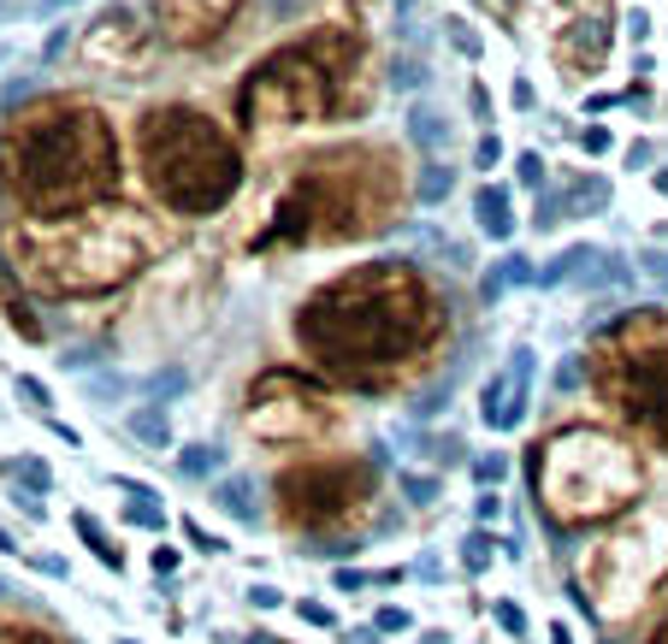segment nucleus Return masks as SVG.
I'll return each instance as SVG.
<instances>
[{
    "label": "nucleus",
    "instance_id": "nucleus-30",
    "mask_svg": "<svg viewBox=\"0 0 668 644\" xmlns=\"http://www.w3.org/2000/svg\"><path fill=\"white\" fill-rule=\"evenodd\" d=\"M367 585H373V574H367V567H338V574H331V592H343V597L367 592Z\"/></svg>",
    "mask_w": 668,
    "mask_h": 644
},
{
    "label": "nucleus",
    "instance_id": "nucleus-43",
    "mask_svg": "<svg viewBox=\"0 0 668 644\" xmlns=\"http://www.w3.org/2000/svg\"><path fill=\"white\" fill-rule=\"evenodd\" d=\"M550 644H574V627L569 621H550Z\"/></svg>",
    "mask_w": 668,
    "mask_h": 644
},
{
    "label": "nucleus",
    "instance_id": "nucleus-39",
    "mask_svg": "<svg viewBox=\"0 0 668 644\" xmlns=\"http://www.w3.org/2000/svg\"><path fill=\"white\" fill-rule=\"evenodd\" d=\"M509 101H515L520 113H527V107H532V101H539V95H532V83H527V78H515V90H509Z\"/></svg>",
    "mask_w": 668,
    "mask_h": 644
},
{
    "label": "nucleus",
    "instance_id": "nucleus-12",
    "mask_svg": "<svg viewBox=\"0 0 668 644\" xmlns=\"http://www.w3.org/2000/svg\"><path fill=\"white\" fill-rule=\"evenodd\" d=\"M409 142H414V149L426 154V160H438L444 142H449V125H444L432 107H414V113H409Z\"/></svg>",
    "mask_w": 668,
    "mask_h": 644
},
{
    "label": "nucleus",
    "instance_id": "nucleus-48",
    "mask_svg": "<svg viewBox=\"0 0 668 644\" xmlns=\"http://www.w3.org/2000/svg\"><path fill=\"white\" fill-rule=\"evenodd\" d=\"M119 644H137V639H119Z\"/></svg>",
    "mask_w": 668,
    "mask_h": 644
},
{
    "label": "nucleus",
    "instance_id": "nucleus-3",
    "mask_svg": "<svg viewBox=\"0 0 668 644\" xmlns=\"http://www.w3.org/2000/svg\"><path fill=\"white\" fill-rule=\"evenodd\" d=\"M142 160L154 189L184 213H213L243 178L237 149L196 107H154L142 125Z\"/></svg>",
    "mask_w": 668,
    "mask_h": 644
},
{
    "label": "nucleus",
    "instance_id": "nucleus-15",
    "mask_svg": "<svg viewBox=\"0 0 668 644\" xmlns=\"http://www.w3.org/2000/svg\"><path fill=\"white\" fill-rule=\"evenodd\" d=\"M178 473H184V479H208V473L220 479V473H225L220 444H184V449H178Z\"/></svg>",
    "mask_w": 668,
    "mask_h": 644
},
{
    "label": "nucleus",
    "instance_id": "nucleus-24",
    "mask_svg": "<svg viewBox=\"0 0 668 644\" xmlns=\"http://www.w3.org/2000/svg\"><path fill=\"white\" fill-rule=\"evenodd\" d=\"M491 621H497L509 639H527V609H520L515 597H497V604H491Z\"/></svg>",
    "mask_w": 668,
    "mask_h": 644
},
{
    "label": "nucleus",
    "instance_id": "nucleus-27",
    "mask_svg": "<svg viewBox=\"0 0 668 644\" xmlns=\"http://www.w3.org/2000/svg\"><path fill=\"white\" fill-rule=\"evenodd\" d=\"M473 166L479 172H497L503 166V137H491V130H485V137L473 142Z\"/></svg>",
    "mask_w": 668,
    "mask_h": 644
},
{
    "label": "nucleus",
    "instance_id": "nucleus-2",
    "mask_svg": "<svg viewBox=\"0 0 668 644\" xmlns=\"http://www.w3.org/2000/svg\"><path fill=\"white\" fill-rule=\"evenodd\" d=\"M586 378L621 426L668 456V307L609 319L586 355Z\"/></svg>",
    "mask_w": 668,
    "mask_h": 644
},
{
    "label": "nucleus",
    "instance_id": "nucleus-16",
    "mask_svg": "<svg viewBox=\"0 0 668 644\" xmlns=\"http://www.w3.org/2000/svg\"><path fill=\"white\" fill-rule=\"evenodd\" d=\"M0 479H24L36 496L54 491V473H48V461H42V456H7V461H0Z\"/></svg>",
    "mask_w": 668,
    "mask_h": 644
},
{
    "label": "nucleus",
    "instance_id": "nucleus-17",
    "mask_svg": "<svg viewBox=\"0 0 668 644\" xmlns=\"http://www.w3.org/2000/svg\"><path fill=\"white\" fill-rule=\"evenodd\" d=\"M119 520L142 526V532H166V503H160V496H125Z\"/></svg>",
    "mask_w": 668,
    "mask_h": 644
},
{
    "label": "nucleus",
    "instance_id": "nucleus-13",
    "mask_svg": "<svg viewBox=\"0 0 668 644\" xmlns=\"http://www.w3.org/2000/svg\"><path fill=\"white\" fill-rule=\"evenodd\" d=\"M71 526H78V532H83V545L95 550V562H101V567H119V574H125V550L113 545L107 532H101V520L90 515V508H71Z\"/></svg>",
    "mask_w": 668,
    "mask_h": 644
},
{
    "label": "nucleus",
    "instance_id": "nucleus-8",
    "mask_svg": "<svg viewBox=\"0 0 668 644\" xmlns=\"http://www.w3.org/2000/svg\"><path fill=\"white\" fill-rule=\"evenodd\" d=\"M473 225L485 231L491 243H509L515 237V201L503 184H479L473 189Z\"/></svg>",
    "mask_w": 668,
    "mask_h": 644
},
{
    "label": "nucleus",
    "instance_id": "nucleus-10",
    "mask_svg": "<svg viewBox=\"0 0 668 644\" xmlns=\"http://www.w3.org/2000/svg\"><path fill=\"white\" fill-rule=\"evenodd\" d=\"M125 432L137 437V444H149L154 456H166V449H172V414H166V402H137L125 414Z\"/></svg>",
    "mask_w": 668,
    "mask_h": 644
},
{
    "label": "nucleus",
    "instance_id": "nucleus-47",
    "mask_svg": "<svg viewBox=\"0 0 668 644\" xmlns=\"http://www.w3.org/2000/svg\"><path fill=\"white\" fill-rule=\"evenodd\" d=\"M350 644H379V639H373V633H350Z\"/></svg>",
    "mask_w": 668,
    "mask_h": 644
},
{
    "label": "nucleus",
    "instance_id": "nucleus-20",
    "mask_svg": "<svg viewBox=\"0 0 668 644\" xmlns=\"http://www.w3.org/2000/svg\"><path fill=\"white\" fill-rule=\"evenodd\" d=\"M473 479H479V491H503V479H509V456H503V449L473 456Z\"/></svg>",
    "mask_w": 668,
    "mask_h": 644
},
{
    "label": "nucleus",
    "instance_id": "nucleus-32",
    "mask_svg": "<svg viewBox=\"0 0 668 644\" xmlns=\"http://www.w3.org/2000/svg\"><path fill=\"white\" fill-rule=\"evenodd\" d=\"M579 149H586V154H609V149H616L609 125H586V130H579Z\"/></svg>",
    "mask_w": 668,
    "mask_h": 644
},
{
    "label": "nucleus",
    "instance_id": "nucleus-35",
    "mask_svg": "<svg viewBox=\"0 0 668 644\" xmlns=\"http://www.w3.org/2000/svg\"><path fill=\"white\" fill-rule=\"evenodd\" d=\"M113 491H119V496H160L149 479H130V473H113Z\"/></svg>",
    "mask_w": 668,
    "mask_h": 644
},
{
    "label": "nucleus",
    "instance_id": "nucleus-25",
    "mask_svg": "<svg viewBox=\"0 0 668 644\" xmlns=\"http://www.w3.org/2000/svg\"><path fill=\"white\" fill-rule=\"evenodd\" d=\"M373 633H414V609L409 604H385L373 614Z\"/></svg>",
    "mask_w": 668,
    "mask_h": 644
},
{
    "label": "nucleus",
    "instance_id": "nucleus-37",
    "mask_svg": "<svg viewBox=\"0 0 668 644\" xmlns=\"http://www.w3.org/2000/svg\"><path fill=\"white\" fill-rule=\"evenodd\" d=\"M154 574H160V579L178 574V550H172V545H160V550H154Z\"/></svg>",
    "mask_w": 668,
    "mask_h": 644
},
{
    "label": "nucleus",
    "instance_id": "nucleus-41",
    "mask_svg": "<svg viewBox=\"0 0 668 644\" xmlns=\"http://www.w3.org/2000/svg\"><path fill=\"white\" fill-rule=\"evenodd\" d=\"M651 154H657L651 142H633V149H628V166H633V172H638V166H651Z\"/></svg>",
    "mask_w": 668,
    "mask_h": 644
},
{
    "label": "nucleus",
    "instance_id": "nucleus-18",
    "mask_svg": "<svg viewBox=\"0 0 668 644\" xmlns=\"http://www.w3.org/2000/svg\"><path fill=\"white\" fill-rule=\"evenodd\" d=\"M397 491H402V503H409V508H432V503H438V473H414V467H402V473H397Z\"/></svg>",
    "mask_w": 668,
    "mask_h": 644
},
{
    "label": "nucleus",
    "instance_id": "nucleus-28",
    "mask_svg": "<svg viewBox=\"0 0 668 644\" xmlns=\"http://www.w3.org/2000/svg\"><path fill=\"white\" fill-rule=\"evenodd\" d=\"M515 178L527 184V189H544V154H515Z\"/></svg>",
    "mask_w": 668,
    "mask_h": 644
},
{
    "label": "nucleus",
    "instance_id": "nucleus-38",
    "mask_svg": "<svg viewBox=\"0 0 668 644\" xmlns=\"http://www.w3.org/2000/svg\"><path fill=\"white\" fill-rule=\"evenodd\" d=\"M48 432H54V437H60V444H71V449H78V444H83V437H78V426H66V420H54V414H48Z\"/></svg>",
    "mask_w": 668,
    "mask_h": 644
},
{
    "label": "nucleus",
    "instance_id": "nucleus-22",
    "mask_svg": "<svg viewBox=\"0 0 668 644\" xmlns=\"http://www.w3.org/2000/svg\"><path fill=\"white\" fill-rule=\"evenodd\" d=\"M178 532L190 538V550H196V555H225V538H220V532H208V526H201L196 515H184V520H178Z\"/></svg>",
    "mask_w": 668,
    "mask_h": 644
},
{
    "label": "nucleus",
    "instance_id": "nucleus-34",
    "mask_svg": "<svg viewBox=\"0 0 668 644\" xmlns=\"http://www.w3.org/2000/svg\"><path fill=\"white\" fill-rule=\"evenodd\" d=\"M473 515H479V526H491V520L503 515V491H479L473 496Z\"/></svg>",
    "mask_w": 668,
    "mask_h": 644
},
{
    "label": "nucleus",
    "instance_id": "nucleus-19",
    "mask_svg": "<svg viewBox=\"0 0 668 644\" xmlns=\"http://www.w3.org/2000/svg\"><path fill=\"white\" fill-rule=\"evenodd\" d=\"M456 189V172L444 166V160H426V172H420V184H414V196L426 201V208H438V201Z\"/></svg>",
    "mask_w": 668,
    "mask_h": 644
},
{
    "label": "nucleus",
    "instance_id": "nucleus-31",
    "mask_svg": "<svg viewBox=\"0 0 668 644\" xmlns=\"http://www.w3.org/2000/svg\"><path fill=\"white\" fill-rule=\"evenodd\" d=\"M461 456H468V444H461V437H456V432H449V437L438 432V437H432V461H438V467H444V461H449V467H456Z\"/></svg>",
    "mask_w": 668,
    "mask_h": 644
},
{
    "label": "nucleus",
    "instance_id": "nucleus-46",
    "mask_svg": "<svg viewBox=\"0 0 668 644\" xmlns=\"http://www.w3.org/2000/svg\"><path fill=\"white\" fill-rule=\"evenodd\" d=\"M645 644H668V621H663V627H657V633H651Z\"/></svg>",
    "mask_w": 668,
    "mask_h": 644
},
{
    "label": "nucleus",
    "instance_id": "nucleus-40",
    "mask_svg": "<svg viewBox=\"0 0 668 644\" xmlns=\"http://www.w3.org/2000/svg\"><path fill=\"white\" fill-rule=\"evenodd\" d=\"M628 36H633V42L651 36V19H645V12H628Z\"/></svg>",
    "mask_w": 668,
    "mask_h": 644
},
{
    "label": "nucleus",
    "instance_id": "nucleus-29",
    "mask_svg": "<svg viewBox=\"0 0 668 644\" xmlns=\"http://www.w3.org/2000/svg\"><path fill=\"white\" fill-rule=\"evenodd\" d=\"M296 614H302L308 627H338V609L319 604V597H296Z\"/></svg>",
    "mask_w": 668,
    "mask_h": 644
},
{
    "label": "nucleus",
    "instance_id": "nucleus-23",
    "mask_svg": "<svg viewBox=\"0 0 668 644\" xmlns=\"http://www.w3.org/2000/svg\"><path fill=\"white\" fill-rule=\"evenodd\" d=\"M444 36H449V48H456L461 60H479V54H485V42L473 36V24H468V19H449V24H444Z\"/></svg>",
    "mask_w": 668,
    "mask_h": 644
},
{
    "label": "nucleus",
    "instance_id": "nucleus-33",
    "mask_svg": "<svg viewBox=\"0 0 668 644\" xmlns=\"http://www.w3.org/2000/svg\"><path fill=\"white\" fill-rule=\"evenodd\" d=\"M243 597H249V609H279L284 604V592H279V585H267V579H255Z\"/></svg>",
    "mask_w": 668,
    "mask_h": 644
},
{
    "label": "nucleus",
    "instance_id": "nucleus-14",
    "mask_svg": "<svg viewBox=\"0 0 668 644\" xmlns=\"http://www.w3.org/2000/svg\"><path fill=\"white\" fill-rule=\"evenodd\" d=\"M497 545H503V538L497 532H491V526H473V532L468 538H461V567H468V574H485V567L491 562H497Z\"/></svg>",
    "mask_w": 668,
    "mask_h": 644
},
{
    "label": "nucleus",
    "instance_id": "nucleus-4",
    "mask_svg": "<svg viewBox=\"0 0 668 644\" xmlns=\"http://www.w3.org/2000/svg\"><path fill=\"white\" fill-rule=\"evenodd\" d=\"M668 579V508L628 520L616 538H603L586 555V604L603 614H633Z\"/></svg>",
    "mask_w": 668,
    "mask_h": 644
},
{
    "label": "nucleus",
    "instance_id": "nucleus-11",
    "mask_svg": "<svg viewBox=\"0 0 668 644\" xmlns=\"http://www.w3.org/2000/svg\"><path fill=\"white\" fill-rule=\"evenodd\" d=\"M532 278H539V272H532V260H527V255H503L497 267H491L485 278H479V302H503L509 290L532 284Z\"/></svg>",
    "mask_w": 668,
    "mask_h": 644
},
{
    "label": "nucleus",
    "instance_id": "nucleus-9",
    "mask_svg": "<svg viewBox=\"0 0 668 644\" xmlns=\"http://www.w3.org/2000/svg\"><path fill=\"white\" fill-rule=\"evenodd\" d=\"M208 496H213V508L231 515L237 526H260V503H255V479L249 473H220L208 485Z\"/></svg>",
    "mask_w": 668,
    "mask_h": 644
},
{
    "label": "nucleus",
    "instance_id": "nucleus-7",
    "mask_svg": "<svg viewBox=\"0 0 668 644\" xmlns=\"http://www.w3.org/2000/svg\"><path fill=\"white\" fill-rule=\"evenodd\" d=\"M609 208V184L603 178H569L562 189H539V208H532V231H556L562 219H586Z\"/></svg>",
    "mask_w": 668,
    "mask_h": 644
},
{
    "label": "nucleus",
    "instance_id": "nucleus-44",
    "mask_svg": "<svg viewBox=\"0 0 668 644\" xmlns=\"http://www.w3.org/2000/svg\"><path fill=\"white\" fill-rule=\"evenodd\" d=\"M0 555H19V545H12V532L0 526Z\"/></svg>",
    "mask_w": 668,
    "mask_h": 644
},
{
    "label": "nucleus",
    "instance_id": "nucleus-26",
    "mask_svg": "<svg viewBox=\"0 0 668 644\" xmlns=\"http://www.w3.org/2000/svg\"><path fill=\"white\" fill-rule=\"evenodd\" d=\"M420 83H426V66H420V60H397V66H390V90H420Z\"/></svg>",
    "mask_w": 668,
    "mask_h": 644
},
{
    "label": "nucleus",
    "instance_id": "nucleus-1",
    "mask_svg": "<svg viewBox=\"0 0 668 644\" xmlns=\"http://www.w3.org/2000/svg\"><path fill=\"white\" fill-rule=\"evenodd\" d=\"M532 491L556 526L616 520L645 496V456L603 426H562L532 456Z\"/></svg>",
    "mask_w": 668,
    "mask_h": 644
},
{
    "label": "nucleus",
    "instance_id": "nucleus-36",
    "mask_svg": "<svg viewBox=\"0 0 668 644\" xmlns=\"http://www.w3.org/2000/svg\"><path fill=\"white\" fill-rule=\"evenodd\" d=\"M468 107H473L479 125H491V95H485V83H473V90H468Z\"/></svg>",
    "mask_w": 668,
    "mask_h": 644
},
{
    "label": "nucleus",
    "instance_id": "nucleus-21",
    "mask_svg": "<svg viewBox=\"0 0 668 644\" xmlns=\"http://www.w3.org/2000/svg\"><path fill=\"white\" fill-rule=\"evenodd\" d=\"M12 390H19V402L31 408V414H42V420H48V408H54V390L42 385L36 373H19V378H12Z\"/></svg>",
    "mask_w": 668,
    "mask_h": 644
},
{
    "label": "nucleus",
    "instance_id": "nucleus-6",
    "mask_svg": "<svg viewBox=\"0 0 668 644\" xmlns=\"http://www.w3.org/2000/svg\"><path fill=\"white\" fill-rule=\"evenodd\" d=\"M532 349L520 343V349H509V361H503L497 373L479 385V420H485L491 432H515L520 420H527V408H532Z\"/></svg>",
    "mask_w": 668,
    "mask_h": 644
},
{
    "label": "nucleus",
    "instance_id": "nucleus-5",
    "mask_svg": "<svg viewBox=\"0 0 668 644\" xmlns=\"http://www.w3.org/2000/svg\"><path fill=\"white\" fill-rule=\"evenodd\" d=\"M562 31H556V66L562 78H598L609 42H616V12H609V0H562L556 7Z\"/></svg>",
    "mask_w": 668,
    "mask_h": 644
},
{
    "label": "nucleus",
    "instance_id": "nucleus-42",
    "mask_svg": "<svg viewBox=\"0 0 668 644\" xmlns=\"http://www.w3.org/2000/svg\"><path fill=\"white\" fill-rule=\"evenodd\" d=\"M621 101H628V95H591L586 113H609V107H621Z\"/></svg>",
    "mask_w": 668,
    "mask_h": 644
},
{
    "label": "nucleus",
    "instance_id": "nucleus-45",
    "mask_svg": "<svg viewBox=\"0 0 668 644\" xmlns=\"http://www.w3.org/2000/svg\"><path fill=\"white\" fill-rule=\"evenodd\" d=\"M651 184H657L663 196H668V166H657V172H651Z\"/></svg>",
    "mask_w": 668,
    "mask_h": 644
}]
</instances>
